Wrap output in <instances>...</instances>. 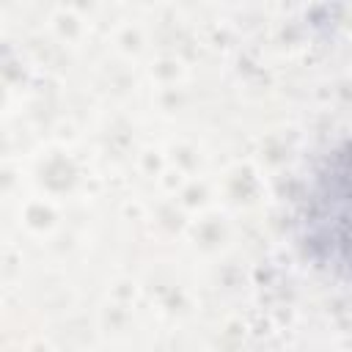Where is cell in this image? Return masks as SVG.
I'll list each match as a JSON object with an SVG mask.
<instances>
[{"label": "cell", "instance_id": "6da1fadb", "mask_svg": "<svg viewBox=\"0 0 352 352\" xmlns=\"http://www.w3.org/2000/svg\"><path fill=\"white\" fill-rule=\"evenodd\" d=\"M305 239L333 267L352 270V151L327 165L308 198Z\"/></svg>", "mask_w": 352, "mask_h": 352}]
</instances>
